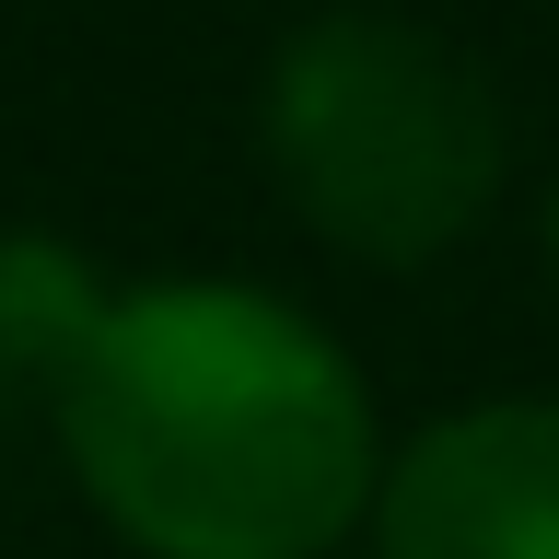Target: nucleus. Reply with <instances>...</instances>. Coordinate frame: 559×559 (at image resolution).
Listing matches in <instances>:
<instances>
[{
	"mask_svg": "<svg viewBox=\"0 0 559 559\" xmlns=\"http://www.w3.org/2000/svg\"><path fill=\"white\" fill-rule=\"evenodd\" d=\"M70 478L140 559H338L384 489V408L257 280H117L47 396Z\"/></svg>",
	"mask_w": 559,
	"mask_h": 559,
	"instance_id": "nucleus-1",
	"label": "nucleus"
},
{
	"mask_svg": "<svg viewBox=\"0 0 559 559\" xmlns=\"http://www.w3.org/2000/svg\"><path fill=\"white\" fill-rule=\"evenodd\" d=\"M257 152L314 245L408 280L501 210L513 117L443 24L384 0H326L257 70Z\"/></svg>",
	"mask_w": 559,
	"mask_h": 559,
	"instance_id": "nucleus-2",
	"label": "nucleus"
},
{
	"mask_svg": "<svg viewBox=\"0 0 559 559\" xmlns=\"http://www.w3.org/2000/svg\"><path fill=\"white\" fill-rule=\"evenodd\" d=\"M373 559H559V396H478L384 454Z\"/></svg>",
	"mask_w": 559,
	"mask_h": 559,
	"instance_id": "nucleus-3",
	"label": "nucleus"
},
{
	"mask_svg": "<svg viewBox=\"0 0 559 559\" xmlns=\"http://www.w3.org/2000/svg\"><path fill=\"white\" fill-rule=\"evenodd\" d=\"M548 269H559V210H548Z\"/></svg>",
	"mask_w": 559,
	"mask_h": 559,
	"instance_id": "nucleus-4",
	"label": "nucleus"
}]
</instances>
